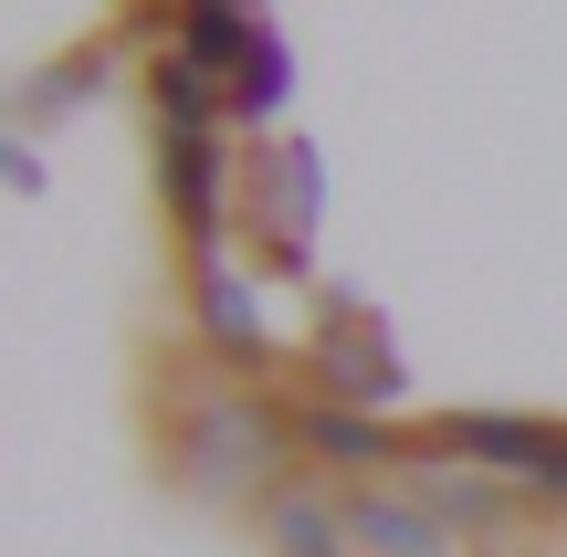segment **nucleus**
<instances>
[{"mask_svg": "<svg viewBox=\"0 0 567 557\" xmlns=\"http://www.w3.org/2000/svg\"><path fill=\"white\" fill-rule=\"evenodd\" d=\"M316 369L337 379L347 411H389V400H400V358H389V337H379V316H368V306H337L316 327Z\"/></svg>", "mask_w": 567, "mask_h": 557, "instance_id": "nucleus-1", "label": "nucleus"}, {"mask_svg": "<svg viewBox=\"0 0 567 557\" xmlns=\"http://www.w3.org/2000/svg\"><path fill=\"white\" fill-rule=\"evenodd\" d=\"M431 442L463 453V463H494V474H515V484H536L567 453L557 421H505V411H442V421H431Z\"/></svg>", "mask_w": 567, "mask_h": 557, "instance_id": "nucleus-2", "label": "nucleus"}, {"mask_svg": "<svg viewBox=\"0 0 567 557\" xmlns=\"http://www.w3.org/2000/svg\"><path fill=\"white\" fill-rule=\"evenodd\" d=\"M158 179L179 189L189 252H200V264H221V147H210V126H168V147H158Z\"/></svg>", "mask_w": 567, "mask_h": 557, "instance_id": "nucleus-3", "label": "nucleus"}, {"mask_svg": "<svg viewBox=\"0 0 567 557\" xmlns=\"http://www.w3.org/2000/svg\"><path fill=\"white\" fill-rule=\"evenodd\" d=\"M264 537H274V557H347L358 547L347 537V505L326 495V484H305V474L264 484Z\"/></svg>", "mask_w": 567, "mask_h": 557, "instance_id": "nucleus-4", "label": "nucleus"}, {"mask_svg": "<svg viewBox=\"0 0 567 557\" xmlns=\"http://www.w3.org/2000/svg\"><path fill=\"white\" fill-rule=\"evenodd\" d=\"M252 168H264V231H274V264H305V231H316V147H305V137H274Z\"/></svg>", "mask_w": 567, "mask_h": 557, "instance_id": "nucleus-5", "label": "nucleus"}, {"mask_svg": "<svg viewBox=\"0 0 567 557\" xmlns=\"http://www.w3.org/2000/svg\"><path fill=\"white\" fill-rule=\"evenodd\" d=\"M295 442L316 463H347V474H389V463H400V432H389L379 411H347V400H337V411L305 400V411H295Z\"/></svg>", "mask_w": 567, "mask_h": 557, "instance_id": "nucleus-6", "label": "nucleus"}, {"mask_svg": "<svg viewBox=\"0 0 567 557\" xmlns=\"http://www.w3.org/2000/svg\"><path fill=\"white\" fill-rule=\"evenodd\" d=\"M347 537L368 557H442V516L421 495H347Z\"/></svg>", "mask_w": 567, "mask_h": 557, "instance_id": "nucleus-7", "label": "nucleus"}, {"mask_svg": "<svg viewBox=\"0 0 567 557\" xmlns=\"http://www.w3.org/2000/svg\"><path fill=\"white\" fill-rule=\"evenodd\" d=\"M200 316H210V348L221 358H264V295L231 264H200Z\"/></svg>", "mask_w": 567, "mask_h": 557, "instance_id": "nucleus-8", "label": "nucleus"}, {"mask_svg": "<svg viewBox=\"0 0 567 557\" xmlns=\"http://www.w3.org/2000/svg\"><path fill=\"white\" fill-rule=\"evenodd\" d=\"M421 505L442 526H473V537H505V526H515V505H505V484H494V474H431Z\"/></svg>", "mask_w": 567, "mask_h": 557, "instance_id": "nucleus-9", "label": "nucleus"}, {"mask_svg": "<svg viewBox=\"0 0 567 557\" xmlns=\"http://www.w3.org/2000/svg\"><path fill=\"white\" fill-rule=\"evenodd\" d=\"M231 105H243V116H274V105H284V42L274 32H252L243 74H231Z\"/></svg>", "mask_w": 567, "mask_h": 557, "instance_id": "nucleus-10", "label": "nucleus"}, {"mask_svg": "<svg viewBox=\"0 0 567 557\" xmlns=\"http://www.w3.org/2000/svg\"><path fill=\"white\" fill-rule=\"evenodd\" d=\"M526 495H536V505H567V453H557V463H547V474H536V484H526Z\"/></svg>", "mask_w": 567, "mask_h": 557, "instance_id": "nucleus-11", "label": "nucleus"}]
</instances>
